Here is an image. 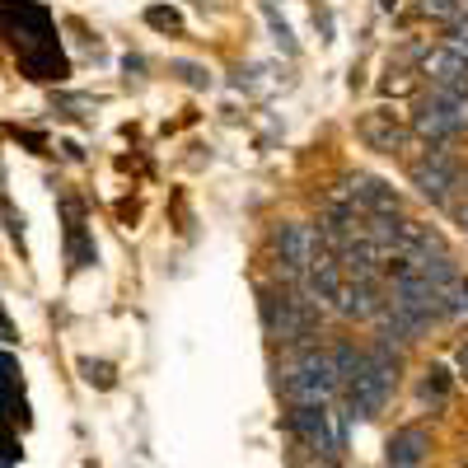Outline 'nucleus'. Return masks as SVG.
<instances>
[{"label":"nucleus","instance_id":"22","mask_svg":"<svg viewBox=\"0 0 468 468\" xmlns=\"http://www.w3.org/2000/svg\"><path fill=\"white\" fill-rule=\"evenodd\" d=\"M459 225H463V229H468V202H463V207H459Z\"/></svg>","mask_w":468,"mask_h":468},{"label":"nucleus","instance_id":"4","mask_svg":"<svg viewBox=\"0 0 468 468\" xmlns=\"http://www.w3.org/2000/svg\"><path fill=\"white\" fill-rule=\"evenodd\" d=\"M463 127H468V94L454 90H431L412 112V132L426 141H450Z\"/></svg>","mask_w":468,"mask_h":468},{"label":"nucleus","instance_id":"6","mask_svg":"<svg viewBox=\"0 0 468 468\" xmlns=\"http://www.w3.org/2000/svg\"><path fill=\"white\" fill-rule=\"evenodd\" d=\"M277 258H282V277L295 282L309 271V262L319 258V229L304 225V220H286L277 229Z\"/></svg>","mask_w":468,"mask_h":468},{"label":"nucleus","instance_id":"3","mask_svg":"<svg viewBox=\"0 0 468 468\" xmlns=\"http://www.w3.org/2000/svg\"><path fill=\"white\" fill-rule=\"evenodd\" d=\"M258 314H262L267 337H277L282 346H295V351L314 342L319 319H324L314 304H304V300H300V291H295V286H291V291L262 286V291H258Z\"/></svg>","mask_w":468,"mask_h":468},{"label":"nucleus","instance_id":"18","mask_svg":"<svg viewBox=\"0 0 468 468\" xmlns=\"http://www.w3.org/2000/svg\"><path fill=\"white\" fill-rule=\"evenodd\" d=\"M85 379H90V384H103V388L112 384V375H108V366H94V361H85Z\"/></svg>","mask_w":468,"mask_h":468},{"label":"nucleus","instance_id":"11","mask_svg":"<svg viewBox=\"0 0 468 468\" xmlns=\"http://www.w3.org/2000/svg\"><path fill=\"white\" fill-rule=\"evenodd\" d=\"M337 262H342V277L346 282H379V271H384V253L370 244V239H356V244H346L342 253H337Z\"/></svg>","mask_w":468,"mask_h":468},{"label":"nucleus","instance_id":"13","mask_svg":"<svg viewBox=\"0 0 468 468\" xmlns=\"http://www.w3.org/2000/svg\"><path fill=\"white\" fill-rule=\"evenodd\" d=\"M328 361H333V370H337V379L346 384L351 375H356V370H361V361H366V351H356V346H351V342H342V346H333V351H328Z\"/></svg>","mask_w":468,"mask_h":468},{"label":"nucleus","instance_id":"7","mask_svg":"<svg viewBox=\"0 0 468 468\" xmlns=\"http://www.w3.org/2000/svg\"><path fill=\"white\" fill-rule=\"evenodd\" d=\"M421 75L431 80V90H454V94H468V52L463 48H436L421 57Z\"/></svg>","mask_w":468,"mask_h":468},{"label":"nucleus","instance_id":"21","mask_svg":"<svg viewBox=\"0 0 468 468\" xmlns=\"http://www.w3.org/2000/svg\"><path fill=\"white\" fill-rule=\"evenodd\" d=\"M459 304H463V309H468V277H463V282H459Z\"/></svg>","mask_w":468,"mask_h":468},{"label":"nucleus","instance_id":"15","mask_svg":"<svg viewBox=\"0 0 468 468\" xmlns=\"http://www.w3.org/2000/svg\"><path fill=\"white\" fill-rule=\"evenodd\" d=\"M421 15L426 19H459V0H421Z\"/></svg>","mask_w":468,"mask_h":468},{"label":"nucleus","instance_id":"12","mask_svg":"<svg viewBox=\"0 0 468 468\" xmlns=\"http://www.w3.org/2000/svg\"><path fill=\"white\" fill-rule=\"evenodd\" d=\"M426 450H431L426 426H403V431L388 436V468H421Z\"/></svg>","mask_w":468,"mask_h":468},{"label":"nucleus","instance_id":"5","mask_svg":"<svg viewBox=\"0 0 468 468\" xmlns=\"http://www.w3.org/2000/svg\"><path fill=\"white\" fill-rule=\"evenodd\" d=\"M412 187L431 207H450L454 192L463 187V169L454 165L450 150H431V154H421V160L412 165Z\"/></svg>","mask_w":468,"mask_h":468},{"label":"nucleus","instance_id":"2","mask_svg":"<svg viewBox=\"0 0 468 468\" xmlns=\"http://www.w3.org/2000/svg\"><path fill=\"white\" fill-rule=\"evenodd\" d=\"M282 394L291 408H328L342 394V379L328 361V351L319 346H300L282 370Z\"/></svg>","mask_w":468,"mask_h":468},{"label":"nucleus","instance_id":"16","mask_svg":"<svg viewBox=\"0 0 468 468\" xmlns=\"http://www.w3.org/2000/svg\"><path fill=\"white\" fill-rule=\"evenodd\" d=\"M174 70L183 75V80H187V85H197V90H202V85H211V75H207L202 66H174Z\"/></svg>","mask_w":468,"mask_h":468},{"label":"nucleus","instance_id":"9","mask_svg":"<svg viewBox=\"0 0 468 468\" xmlns=\"http://www.w3.org/2000/svg\"><path fill=\"white\" fill-rule=\"evenodd\" d=\"M388 304V295H379V282H342V291H337V300H333V309L342 319H379V309Z\"/></svg>","mask_w":468,"mask_h":468},{"label":"nucleus","instance_id":"19","mask_svg":"<svg viewBox=\"0 0 468 468\" xmlns=\"http://www.w3.org/2000/svg\"><path fill=\"white\" fill-rule=\"evenodd\" d=\"M145 19H150L154 28H178V15H174V10H150Z\"/></svg>","mask_w":468,"mask_h":468},{"label":"nucleus","instance_id":"1","mask_svg":"<svg viewBox=\"0 0 468 468\" xmlns=\"http://www.w3.org/2000/svg\"><path fill=\"white\" fill-rule=\"evenodd\" d=\"M394 388H399V351L375 342V346L366 351L361 370L342 384V394H346V417H361V421L379 417V412L388 408V399H394Z\"/></svg>","mask_w":468,"mask_h":468},{"label":"nucleus","instance_id":"20","mask_svg":"<svg viewBox=\"0 0 468 468\" xmlns=\"http://www.w3.org/2000/svg\"><path fill=\"white\" fill-rule=\"evenodd\" d=\"M454 370H459V375H463V379H468V342H463V346H459V351H454Z\"/></svg>","mask_w":468,"mask_h":468},{"label":"nucleus","instance_id":"17","mask_svg":"<svg viewBox=\"0 0 468 468\" xmlns=\"http://www.w3.org/2000/svg\"><path fill=\"white\" fill-rule=\"evenodd\" d=\"M450 37H454V48H463V43H468V10H459V19L450 24Z\"/></svg>","mask_w":468,"mask_h":468},{"label":"nucleus","instance_id":"8","mask_svg":"<svg viewBox=\"0 0 468 468\" xmlns=\"http://www.w3.org/2000/svg\"><path fill=\"white\" fill-rule=\"evenodd\" d=\"M342 197L356 202L366 216H399V192L379 178H370V174H351L342 183Z\"/></svg>","mask_w":468,"mask_h":468},{"label":"nucleus","instance_id":"23","mask_svg":"<svg viewBox=\"0 0 468 468\" xmlns=\"http://www.w3.org/2000/svg\"><path fill=\"white\" fill-rule=\"evenodd\" d=\"M379 5H384V10H394V5H399V0H379Z\"/></svg>","mask_w":468,"mask_h":468},{"label":"nucleus","instance_id":"10","mask_svg":"<svg viewBox=\"0 0 468 468\" xmlns=\"http://www.w3.org/2000/svg\"><path fill=\"white\" fill-rule=\"evenodd\" d=\"M356 132H361V141H366L370 150H379V154H399L403 141H408V132H403V122H399V112H388V108L366 112L361 122H356Z\"/></svg>","mask_w":468,"mask_h":468},{"label":"nucleus","instance_id":"14","mask_svg":"<svg viewBox=\"0 0 468 468\" xmlns=\"http://www.w3.org/2000/svg\"><path fill=\"white\" fill-rule=\"evenodd\" d=\"M445 388H450V379H445V370L441 366H431V370H426V379H421V399H445Z\"/></svg>","mask_w":468,"mask_h":468}]
</instances>
